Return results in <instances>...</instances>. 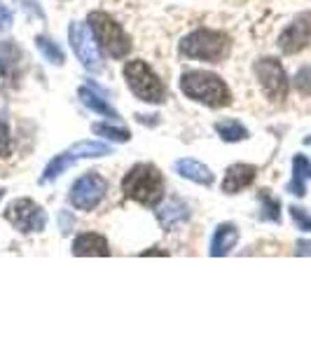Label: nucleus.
Returning a JSON list of instances; mask_svg holds the SVG:
<instances>
[{
    "label": "nucleus",
    "instance_id": "obj_1",
    "mask_svg": "<svg viewBox=\"0 0 311 351\" xmlns=\"http://www.w3.org/2000/svg\"><path fill=\"white\" fill-rule=\"evenodd\" d=\"M180 89L188 99L197 101V104L211 106V108H223V106L232 104L229 87L218 77L216 73L208 71H188L180 77Z\"/></svg>",
    "mask_w": 311,
    "mask_h": 351
},
{
    "label": "nucleus",
    "instance_id": "obj_2",
    "mask_svg": "<svg viewBox=\"0 0 311 351\" xmlns=\"http://www.w3.org/2000/svg\"><path fill=\"white\" fill-rule=\"evenodd\" d=\"M122 192L129 199L143 204V206H157L164 197V178L155 164H136V167L124 176Z\"/></svg>",
    "mask_w": 311,
    "mask_h": 351
},
{
    "label": "nucleus",
    "instance_id": "obj_3",
    "mask_svg": "<svg viewBox=\"0 0 311 351\" xmlns=\"http://www.w3.org/2000/svg\"><path fill=\"white\" fill-rule=\"evenodd\" d=\"M180 52L188 59L208 61V64H220L229 54V38L223 31H211V28H199L192 31L183 43Z\"/></svg>",
    "mask_w": 311,
    "mask_h": 351
},
{
    "label": "nucleus",
    "instance_id": "obj_4",
    "mask_svg": "<svg viewBox=\"0 0 311 351\" xmlns=\"http://www.w3.org/2000/svg\"><path fill=\"white\" fill-rule=\"evenodd\" d=\"M87 21H89V28H92L96 43H99V47L108 56H112V59H124V56L132 52V40H129L124 28L117 24L110 14L92 12Z\"/></svg>",
    "mask_w": 311,
    "mask_h": 351
},
{
    "label": "nucleus",
    "instance_id": "obj_5",
    "mask_svg": "<svg viewBox=\"0 0 311 351\" xmlns=\"http://www.w3.org/2000/svg\"><path fill=\"white\" fill-rule=\"evenodd\" d=\"M124 77H127L129 89L136 94V99L145 101V104L160 106L169 99V92L164 82L155 75V71L145 64V61L136 59L124 66Z\"/></svg>",
    "mask_w": 311,
    "mask_h": 351
},
{
    "label": "nucleus",
    "instance_id": "obj_6",
    "mask_svg": "<svg viewBox=\"0 0 311 351\" xmlns=\"http://www.w3.org/2000/svg\"><path fill=\"white\" fill-rule=\"evenodd\" d=\"M103 155H110V148L105 143H96V141H84V143H75L71 150L61 152L56 155L52 162L47 164L45 169V176H42V183L52 178H59L61 173L66 171L71 164H75L77 160H87V157H103Z\"/></svg>",
    "mask_w": 311,
    "mask_h": 351
},
{
    "label": "nucleus",
    "instance_id": "obj_7",
    "mask_svg": "<svg viewBox=\"0 0 311 351\" xmlns=\"http://www.w3.org/2000/svg\"><path fill=\"white\" fill-rule=\"evenodd\" d=\"M105 192H108V183L103 176L99 173H84L82 178L75 180L71 190V204L77 211H94L101 202H103Z\"/></svg>",
    "mask_w": 311,
    "mask_h": 351
},
{
    "label": "nucleus",
    "instance_id": "obj_8",
    "mask_svg": "<svg viewBox=\"0 0 311 351\" xmlns=\"http://www.w3.org/2000/svg\"><path fill=\"white\" fill-rule=\"evenodd\" d=\"M5 218H8L19 232H24V234L42 232L45 225H47V213L42 211V206H38V204L31 199L12 202L8 206V211H5Z\"/></svg>",
    "mask_w": 311,
    "mask_h": 351
},
{
    "label": "nucleus",
    "instance_id": "obj_9",
    "mask_svg": "<svg viewBox=\"0 0 311 351\" xmlns=\"http://www.w3.org/2000/svg\"><path fill=\"white\" fill-rule=\"evenodd\" d=\"M256 75L258 82L262 87V92L267 94L271 101H284L288 96V75L281 66V61L276 59H262L256 64Z\"/></svg>",
    "mask_w": 311,
    "mask_h": 351
},
{
    "label": "nucleus",
    "instance_id": "obj_10",
    "mask_svg": "<svg viewBox=\"0 0 311 351\" xmlns=\"http://www.w3.org/2000/svg\"><path fill=\"white\" fill-rule=\"evenodd\" d=\"M68 38H71V45H73V49H75L77 59L82 61V66L87 68V71H101V66H103L101 52H99L101 47H99V43H96V38H92L89 28L84 24H71Z\"/></svg>",
    "mask_w": 311,
    "mask_h": 351
},
{
    "label": "nucleus",
    "instance_id": "obj_11",
    "mask_svg": "<svg viewBox=\"0 0 311 351\" xmlns=\"http://www.w3.org/2000/svg\"><path fill=\"white\" fill-rule=\"evenodd\" d=\"M311 45V12L295 16L279 38V47L284 54H297Z\"/></svg>",
    "mask_w": 311,
    "mask_h": 351
},
{
    "label": "nucleus",
    "instance_id": "obj_12",
    "mask_svg": "<svg viewBox=\"0 0 311 351\" xmlns=\"http://www.w3.org/2000/svg\"><path fill=\"white\" fill-rule=\"evenodd\" d=\"M256 180V167L251 164H232L223 178V192L234 195V192L248 188Z\"/></svg>",
    "mask_w": 311,
    "mask_h": 351
},
{
    "label": "nucleus",
    "instance_id": "obj_13",
    "mask_svg": "<svg viewBox=\"0 0 311 351\" xmlns=\"http://www.w3.org/2000/svg\"><path fill=\"white\" fill-rule=\"evenodd\" d=\"M73 256H110V248L105 237L96 234V232H84L73 241Z\"/></svg>",
    "mask_w": 311,
    "mask_h": 351
},
{
    "label": "nucleus",
    "instance_id": "obj_14",
    "mask_svg": "<svg viewBox=\"0 0 311 351\" xmlns=\"http://www.w3.org/2000/svg\"><path fill=\"white\" fill-rule=\"evenodd\" d=\"M236 241H239V230L234 228V225H220L216 230V234H213L211 239V256H227L232 248L236 246Z\"/></svg>",
    "mask_w": 311,
    "mask_h": 351
},
{
    "label": "nucleus",
    "instance_id": "obj_15",
    "mask_svg": "<svg viewBox=\"0 0 311 351\" xmlns=\"http://www.w3.org/2000/svg\"><path fill=\"white\" fill-rule=\"evenodd\" d=\"M176 171L188 180H195L199 185H211L213 183V173L208 167H203L197 160H178L176 162Z\"/></svg>",
    "mask_w": 311,
    "mask_h": 351
},
{
    "label": "nucleus",
    "instance_id": "obj_16",
    "mask_svg": "<svg viewBox=\"0 0 311 351\" xmlns=\"http://www.w3.org/2000/svg\"><path fill=\"white\" fill-rule=\"evenodd\" d=\"M188 216H190V213H188V206H185V204L180 202V199H176V197H173V199H169V202H166V206L157 211V218H160V223H162L166 230L176 228V225H180L183 220H188Z\"/></svg>",
    "mask_w": 311,
    "mask_h": 351
},
{
    "label": "nucleus",
    "instance_id": "obj_17",
    "mask_svg": "<svg viewBox=\"0 0 311 351\" xmlns=\"http://www.w3.org/2000/svg\"><path fill=\"white\" fill-rule=\"evenodd\" d=\"M293 171H295V176H293V183L288 185V190H290L293 195L302 197L304 190H307L304 183H307V178H311V162L304 155H297L295 160H293Z\"/></svg>",
    "mask_w": 311,
    "mask_h": 351
},
{
    "label": "nucleus",
    "instance_id": "obj_18",
    "mask_svg": "<svg viewBox=\"0 0 311 351\" xmlns=\"http://www.w3.org/2000/svg\"><path fill=\"white\" fill-rule=\"evenodd\" d=\"M80 99H82V104L87 106V108H92L94 112H101V115H105V117H110V120H115V117H120L115 110L110 108L108 104H105V99L103 96H99V94H94L89 87H82L80 92Z\"/></svg>",
    "mask_w": 311,
    "mask_h": 351
},
{
    "label": "nucleus",
    "instance_id": "obj_19",
    "mask_svg": "<svg viewBox=\"0 0 311 351\" xmlns=\"http://www.w3.org/2000/svg\"><path fill=\"white\" fill-rule=\"evenodd\" d=\"M216 132L220 134V138L229 141V143L248 138V129L241 122H236V120H223V122H218L216 124Z\"/></svg>",
    "mask_w": 311,
    "mask_h": 351
},
{
    "label": "nucleus",
    "instance_id": "obj_20",
    "mask_svg": "<svg viewBox=\"0 0 311 351\" xmlns=\"http://www.w3.org/2000/svg\"><path fill=\"white\" fill-rule=\"evenodd\" d=\"M36 45H38V49H40V52L45 54V59H47V61H52V64H56V66L64 64V52H61L59 45H54L52 40H49V38L38 36Z\"/></svg>",
    "mask_w": 311,
    "mask_h": 351
},
{
    "label": "nucleus",
    "instance_id": "obj_21",
    "mask_svg": "<svg viewBox=\"0 0 311 351\" xmlns=\"http://www.w3.org/2000/svg\"><path fill=\"white\" fill-rule=\"evenodd\" d=\"M94 134L103 136V138H110L115 141V143H124V141L132 138V134L127 132V129H120V127H110V124H94L92 127Z\"/></svg>",
    "mask_w": 311,
    "mask_h": 351
},
{
    "label": "nucleus",
    "instance_id": "obj_22",
    "mask_svg": "<svg viewBox=\"0 0 311 351\" xmlns=\"http://www.w3.org/2000/svg\"><path fill=\"white\" fill-rule=\"evenodd\" d=\"M260 199H262V204H264V213H262V218H267V220H274V223H279L281 220V211H279V202L274 199V197L269 195L267 190L260 195Z\"/></svg>",
    "mask_w": 311,
    "mask_h": 351
},
{
    "label": "nucleus",
    "instance_id": "obj_23",
    "mask_svg": "<svg viewBox=\"0 0 311 351\" xmlns=\"http://www.w3.org/2000/svg\"><path fill=\"white\" fill-rule=\"evenodd\" d=\"M295 87H297L299 94L311 96V66L299 68V73H297V77H295Z\"/></svg>",
    "mask_w": 311,
    "mask_h": 351
},
{
    "label": "nucleus",
    "instance_id": "obj_24",
    "mask_svg": "<svg viewBox=\"0 0 311 351\" xmlns=\"http://www.w3.org/2000/svg\"><path fill=\"white\" fill-rule=\"evenodd\" d=\"M290 216L293 220H295V225H297V230H302V232H311V216L304 208H297V206H290Z\"/></svg>",
    "mask_w": 311,
    "mask_h": 351
},
{
    "label": "nucleus",
    "instance_id": "obj_25",
    "mask_svg": "<svg viewBox=\"0 0 311 351\" xmlns=\"http://www.w3.org/2000/svg\"><path fill=\"white\" fill-rule=\"evenodd\" d=\"M10 152H12V138H10L8 124L0 120V157H10Z\"/></svg>",
    "mask_w": 311,
    "mask_h": 351
},
{
    "label": "nucleus",
    "instance_id": "obj_26",
    "mask_svg": "<svg viewBox=\"0 0 311 351\" xmlns=\"http://www.w3.org/2000/svg\"><path fill=\"white\" fill-rule=\"evenodd\" d=\"M10 24H12V12L0 3V31H8Z\"/></svg>",
    "mask_w": 311,
    "mask_h": 351
},
{
    "label": "nucleus",
    "instance_id": "obj_27",
    "mask_svg": "<svg viewBox=\"0 0 311 351\" xmlns=\"http://www.w3.org/2000/svg\"><path fill=\"white\" fill-rule=\"evenodd\" d=\"M297 253H299V256H311V241H299L297 243Z\"/></svg>",
    "mask_w": 311,
    "mask_h": 351
},
{
    "label": "nucleus",
    "instance_id": "obj_28",
    "mask_svg": "<svg viewBox=\"0 0 311 351\" xmlns=\"http://www.w3.org/2000/svg\"><path fill=\"white\" fill-rule=\"evenodd\" d=\"M3 195H5V192H3V190H0V199H3Z\"/></svg>",
    "mask_w": 311,
    "mask_h": 351
}]
</instances>
